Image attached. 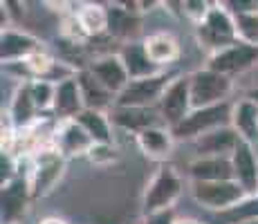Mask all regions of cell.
I'll return each instance as SVG.
<instances>
[{"mask_svg":"<svg viewBox=\"0 0 258 224\" xmlns=\"http://www.w3.org/2000/svg\"><path fill=\"white\" fill-rule=\"evenodd\" d=\"M88 69L92 72V77L101 83L112 97H119V94L126 90V86L131 83V77H128V69L123 65L121 56L117 54H103V56L94 58V61L88 65Z\"/></svg>","mask_w":258,"mask_h":224,"instance_id":"7c38bea8","label":"cell"},{"mask_svg":"<svg viewBox=\"0 0 258 224\" xmlns=\"http://www.w3.org/2000/svg\"><path fill=\"white\" fill-rule=\"evenodd\" d=\"M119 56H121L123 65L128 69L131 81L148 79V77H155V74H160V72H166V69L157 67L155 63L151 61L146 47H144V41H126L123 47L119 49Z\"/></svg>","mask_w":258,"mask_h":224,"instance_id":"d6986e66","label":"cell"},{"mask_svg":"<svg viewBox=\"0 0 258 224\" xmlns=\"http://www.w3.org/2000/svg\"><path fill=\"white\" fill-rule=\"evenodd\" d=\"M52 146L61 153L63 157H88L92 148L97 146L94 139L77 123L74 119L70 121H58L52 132Z\"/></svg>","mask_w":258,"mask_h":224,"instance_id":"30bf717a","label":"cell"},{"mask_svg":"<svg viewBox=\"0 0 258 224\" xmlns=\"http://www.w3.org/2000/svg\"><path fill=\"white\" fill-rule=\"evenodd\" d=\"M242 139L238 137V132L231 126L218 128V130H211L202 137L193 139V148H196L198 157H231L234 151L238 148Z\"/></svg>","mask_w":258,"mask_h":224,"instance_id":"5bb4252c","label":"cell"},{"mask_svg":"<svg viewBox=\"0 0 258 224\" xmlns=\"http://www.w3.org/2000/svg\"><path fill=\"white\" fill-rule=\"evenodd\" d=\"M191 182H225L234 179L231 157H196L188 164Z\"/></svg>","mask_w":258,"mask_h":224,"instance_id":"44dd1931","label":"cell"},{"mask_svg":"<svg viewBox=\"0 0 258 224\" xmlns=\"http://www.w3.org/2000/svg\"><path fill=\"white\" fill-rule=\"evenodd\" d=\"M191 197L198 206L211 213H225L229 208L238 206L242 200L249 197V193L236 182V179H225V182H191Z\"/></svg>","mask_w":258,"mask_h":224,"instance_id":"277c9868","label":"cell"},{"mask_svg":"<svg viewBox=\"0 0 258 224\" xmlns=\"http://www.w3.org/2000/svg\"><path fill=\"white\" fill-rule=\"evenodd\" d=\"M110 114V121L112 126L119 128L123 132H131V134H140L144 130L153 126H164L160 117V110L157 108H121V106H112V110L108 112Z\"/></svg>","mask_w":258,"mask_h":224,"instance_id":"4fadbf2b","label":"cell"},{"mask_svg":"<svg viewBox=\"0 0 258 224\" xmlns=\"http://www.w3.org/2000/svg\"><path fill=\"white\" fill-rule=\"evenodd\" d=\"M188 81H191L193 110L196 108H211V106L227 103L229 97L234 94V79L213 72L207 65L188 74Z\"/></svg>","mask_w":258,"mask_h":224,"instance_id":"5b68a950","label":"cell"},{"mask_svg":"<svg viewBox=\"0 0 258 224\" xmlns=\"http://www.w3.org/2000/svg\"><path fill=\"white\" fill-rule=\"evenodd\" d=\"M32 195L29 193L27 179H12L3 184V220L7 224H14L12 220L23 211L25 200Z\"/></svg>","mask_w":258,"mask_h":224,"instance_id":"484cf974","label":"cell"},{"mask_svg":"<svg viewBox=\"0 0 258 224\" xmlns=\"http://www.w3.org/2000/svg\"><path fill=\"white\" fill-rule=\"evenodd\" d=\"M231 108H234L231 101L220 103V106H211V108H196L180 126L173 128V134H175V139H188V141H193V139L202 137V134H207L211 130L231 126Z\"/></svg>","mask_w":258,"mask_h":224,"instance_id":"8992f818","label":"cell"},{"mask_svg":"<svg viewBox=\"0 0 258 224\" xmlns=\"http://www.w3.org/2000/svg\"><path fill=\"white\" fill-rule=\"evenodd\" d=\"M74 121L81 123V128L94 139V143H101V146H110L112 143V130H115V126H112L108 112L86 108Z\"/></svg>","mask_w":258,"mask_h":224,"instance_id":"d4e9b609","label":"cell"},{"mask_svg":"<svg viewBox=\"0 0 258 224\" xmlns=\"http://www.w3.org/2000/svg\"><path fill=\"white\" fill-rule=\"evenodd\" d=\"M177 215H175V208L173 211H160V213H151V215H144L142 224H175Z\"/></svg>","mask_w":258,"mask_h":224,"instance_id":"f546056e","label":"cell"},{"mask_svg":"<svg viewBox=\"0 0 258 224\" xmlns=\"http://www.w3.org/2000/svg\"><path fill=\"white\" fill-rule=\"evenodd\" d=\"M74 16H77L83 34H86L88 38L101 36V34L110 32V9H108L106 5L83 3V5H79V9L74 12Z\"/></svg>","mask_w":258,"mask_h":224,"instance_id":"603a6c76","label":"cell"},{"mask_svg":"<svg viewBox=\"0 0 258 224\" xmlns=\"http://www.w3.org/2000/svg\"><path fill=\"white\" fill-rule=\"evenodd\" d=\"M29 92H32V99L36 103L38 112H52L54 94H56V86L54 83L43 81V79H32L29 81Z\"/></svg>","mask_w":258,"mask_h":224,"instance_id":"4316f807","label":"cell"},{"mask_svg":"<svg viewBox=\"0 0 258 224\" xmlns=\"http://www.w3.org/2000/svg\"><path fill=\"white\" fill-rule=\"evenodd\" d=\"M38 224H70L68 220H63V217H56V215H49V217H43Z\"/></svg>","mask_w":258,"mask_h":224,"instance_id":"4dcf8cb0","label":"cell"},{"mask_svg":"<svg viewBox=\"0 0 258 224\" xmlns=\"http://www.w3.org/2000/svg\"><path fill=\"white\" fill-rule=\"evenodd\" d=\"M175 79L171 72H160L155 77L148 79H137L126 86L121 94L115 99V106L121 108H157L164 97L168 83Z\"/></svg>","mask_w":258,"mask_h":224,"instance_id":"52a82bcc","label":"cell"},{"mask_svg":"<svg viewBox=\"0 0 258 224\" xmlns=\"http://www.w3.org/2000/svg\"><path fill=\"white\" fill-rule=\"evenodd\" d=\"M175 224H205V222L196 220V217H177V222H175Z\"/></svg>","mask_w":258,"mask_h":224,"instance_id":"1f68e13d","label":"cell"},{"mask_svg":"<svg viewBox=\"0 0 258 224\" xmlns=\"http://www.w3.org/2000/svg\"><path fill=\"white\" fill-rule=\"evenodd\" d=\"M238 23V34H240V41L256 45L258 47V12L254 14H245V16H236Z\"/></svg>","mask_w":258,"mask_h":224,"instance_id":"83f0119b","label":"cell"},{"mask_svg":"<svg viewBox=\"0 0 258 224\" xmlns=\"http://www.w3.org/2000/svg\"><path fill=\"white\" fill-rule=\"evenodd\" d=\"M38 49H43V43L34 34L25 32V29L12 27L0 34V58H3L5 67L16 65V63H25Z\"/></svg>","mask_w":258,"mask_h":224,"instance_id":"8fae6325","label":"cell"},{"mask_svg":"<svg viewBox=\"0 0 258 224\" xmlns=\"http://www.w3.org/2000/svg\"><path fill=\"white\" fill-rule=\"evenodd\" d=\"M231 166H234V179L245 188L249 195H256L258 191V153L256 146L247 141H240L231 155Z\"/></svg>","mask_w":258,"mask_h":224,"instance_id":"2e32d148","label":"cell"},{"mask_svg":"<svg viewBox=\"0 0 258 224\" xmlns=\"http://www.w3.org/2000/svg\"><path fill=\"white\" fill-rule=\"evenodd\" d=\"M256 197H258V191H256Z\"/></svg>","mask_w":258,"mask_h":224,"instance_id":"836d02e7","label":"cell"},{"mask_svg":"<svg viewBox=\"0 0 258 224\" xmlns=\"http://www.w3.org/2000/svg\"><path fill=\"white\" fill-rule=\"evenodd\" d=\"M231 128L238 132L242 141L256 146L258 143V101L240 99L231 108Z\"/></svg>","mask_w":258,"mask_h":224,"instance_id":"ffe728a7","label":"cell"},{"mask_svg":"<svg viewBox=\"0 0 258 224\" xmlns=\"http://www.w3.org/2000/svg\"><path fill=\"white\" fill-rule=\"evenodd\" d=\"M63 171H66V157L54 146L41 148L38 153L29 155V171L25 179L29 184L32 197H43L54 191L58 179L63 177Z\"/></svg>","mask_w":258,"mask_h":224,"instance_id":"3957f363","label":"cell"},{"mask_svg":"<svg viewBox=\"0 0 258 224\" xmlns=\"http://www.w3.org/2000/svg\"><path fill=\"white\" fill-rule=\"evenodd\" d=\"M142 41H144V47H146L148 56H151V61L162 69L173 65V63L182 56V45L177 41V36L171 32H166V29L148 34V36L142 38Z\"/></svg>","mask_w":258,"mask_h":224,"instance_id":"e0dca14e","label":"cell"},{"mask_svg":"<svg viewBox=\"0 0 258 224\" xmlns=\"http://www.w3.org/2000/svg\"><path fill=\"white\" fill-rule=\"evenodd\" d=\"M83 110H86V101H83L81 86H79L77 77L58 83L56 94H54V106H52L54 117L58 121H70V119H77Z\"/></svg>","mask_w":258,"mask_h":224,"instance_id":"ac0fdd59","label":"cell"},{"mask_svg":"<svg viewBox=\"0 0 258 224\" xmlns=\"http://www.w3.org/2000/svg\"><path fill=\"white\" fill-rule=\"evenodd\" d=\"M196 38L200 47L209 52V56L240 41L236 16L225 7V3H211L205 21L196 25Z\"/></svg>","mask_w":258,"mask_h":224,"instance_id":"7a4b0ae2","label":"cell"},{"mask_svg":"<svg viewBox=\"0 0 258 224\" xmlns=\"http://www.w3.org/2000/svg\"><path fill=\"white\" fill-rule=\"evenodd\" d=\"M245 224H258V217H256V220H249V222H245Z\"/></svg>","mask_w":258,"mask_h":224,"instance_id":"d6a6232c","label":"cell"},{"mask_svg":"<svg viewBox=\"0 0 258 224\" xmlns=\"http://www.w3.org/2000/svg\"><path fill=\"white\" fill-rule=\"evenodd\" d=\"M182 14L191 21L193 25H200L205 21V16L209 14L211 3H205V0H186V3H180Z\"/></svg>","mask_w":258,"mask_h":224,"instance_id":"f1b7e54d","label":"cell"},{"mask_svg":"<svg viewBox=\"0 0 258 224\" xmlns=\"http://www.w3.org/2000/svg\"><path fill=\"white\" fill-rule=\"evenodd\" d=\"M175 134L168 126H153L148 130L140 132L135 137L137 148L153 162H166L173 155V148H175Z\"/></svg>","mask_w":258,"mask_h":224,"instance_id":"9a60e30c","label":"cell"},{"mask_svg":"<svg viewBox=\"0 0 258 224\" xmlns=\"http://www.w3.org/2000/svg\"><path fill=\"white\" fill-rule=\"evenodd\" d=\"M7 114L12 117V121H14V126L18 128V130H29V128L36 123V119H38V108H36V103H34V99H32V92H29V81H23L21 86L16 88V92H14V97H12V103H9V108H7Z\"/></svg>","mask_w":258,"mask_h":224,"instance_id":"7402d4cb","label":"cell"},{"mask_svg":"<svg viewBox=\"0 0 258 224\" xmlns=\"http://www.w3.org/2000/svg\"><path fill=\"white\" fill-rule=\"evenodd\" d=\"M157 110H160V117H162V121H164V126H168L171 130L177 128L188 114H191L193 101H191V81H188V74H177V77L168 83Z\"/></svg>","mask_w":258,"mask_h":224,"instance_id":"9c48e42d","label":"cell"},{"mask_svg":"<svg viewBox=\"0 0 258 224\" xmlns=\"http://www.w3.org/2000/svg\"><path fill=\"white\" fill-rule=\"evenodd\" d=\"M77 81H79V86H81V94H83V101H86V108H90V110H103V112L112 110L115 97L92 77L90 69L88 67L79 69Z\"/></svg>","mask_w":258,"mask_h":224,"instance_id":"cb8c5ba5","label":"cell"},{"mask_svg":"<svg viewBox=\"0 0 258 224\" xmlns=\"http://www.w3.org/2000/svg\"><path fill=\"white\" fill-rule=\"evenodd\" d=\"M184 193V177L180 175L175 166L171 164H162L155 171V175L148 179L142 193V213L151 215V213L160 211H173L177 200Z\"/></svg>","mask_w":258,"mask_h":224,"instance_id":"6da1fadb","label":"cell"},{"mask_svg":"<svg viewBox=\"0 0 258 224\" xmlns=\"http://www.w3.org/2000/svg\"><path fill=\"white\" fill-rule=\"evenodd\" d=\"M207 67L218 74L234 79L258 67V47L245 41H238L207 58Z\"/></svg>","mask_w":258,"mask_h":224,"instance_id":"ba28073f","label":"cell"}]
</instances>
